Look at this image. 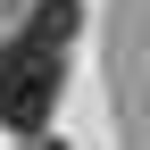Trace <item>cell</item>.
I'll return each instance as SVG.
<instances>
[{
    "label": "cell",
    "instance_id": "obj_1",
    "mask_svg": "<svg viewBox=\"0 0 150 150\" xmlns=\"http://www.w3.org/2000/svg\"><path fill=\"white\" fill-rule=\"evenodd\" d=\"M75 33V0H42V17L25 25V42L0 50V125L33 134L59 100V42Z\"/></svg>",
    "mask_w": 150,
    "mask_h": 150
}]
</instances>
